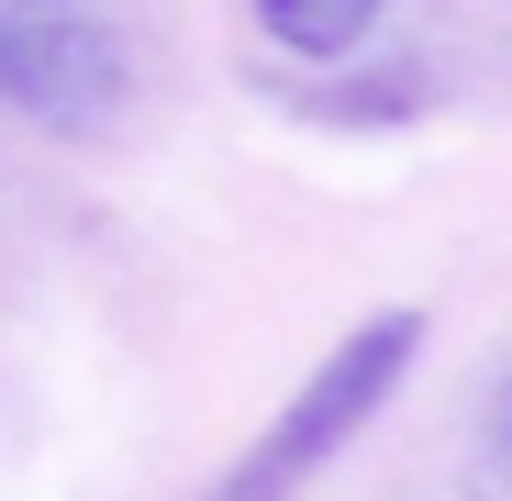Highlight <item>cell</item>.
Here are the masks:
<instances>
[{
  "label": "cell",
  "instance_id": "cell-1",
  "mask_svg": "<svg viewBox=\"0 0 512 501\" xmlns=\"http://www.w3.org/2000/svg\"><path fill=\"white\" fill-rule=\"evenodd\" d=\"M412 357H423V312H412V301H401V312H379V323H357L346 346H334V357L301 379V401H290L279 424L223 468V490H212V501H290L334 446H346V435H368V424H379V401L401 390V368H412Z\"/></svg>",
  "mask_w": 512,
  "mask_h": 501
},
{
  "label": "cell",
  "instance_id": "cell-2",
  "mask_svg": "<svg viewBox=\"0 0 512 501\" xmlns=\"http://www.w3.org/2000/svg\"><path fill=\"white\" fill-rule=\"evenodd\" d=\"M0 90L45 134H90L123 101V45L101 23H67V12H12L0 23Z\"/></svg>",
  "mask_w": 512,
  "mask_h": 501
},
{
  "label": "cell",
  "instance_id": "cell-3",
  "mask_svg": "<svg viewBox=\"0 0 512 501\" xmlns=\"http://www.w3.org/2000/svg\"><path fill=\"white\" fill-rule=\"evenodd\" d=\"M256 23H268L290 56H346V45H368L379 0H256Z\"/></svg>",
  "mask_w": 512,
  "mask_h": 501
},
{
  "label": "cell",
  "instance_id": "cell-4",
  "mask_svg": "<svg viewBox=\"0 0 512 501\" xmlns=\"http://www.w3.org/2000/svg\"><path fill=\"white\" fill-rule=\"evenodd\" d=\"M479 435H490V468L512 479V368H501V390H490V424H479Z\"/></svg>",
  "mask_w": 512,
  "mask_h": 501
},
{
  "label": "cell",
  "instance_id": "cell-5",
  "mask_svg": "<svg viewBox=\"0 0 512 501\" xmlns=\"http://www.w3.org/2000/svg\"><path fill=\"white\" fill-rule=\"evenodd\" d=\"M12 12H56V0H12Z\"/></svg>",
  "mask_w": 512,
  "mask_h": 501
}]
</instances>
